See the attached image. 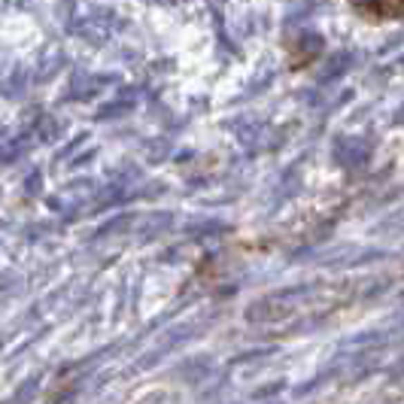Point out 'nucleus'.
Returning <instances> with one entry per match:
<instances>
[]
</instances>
